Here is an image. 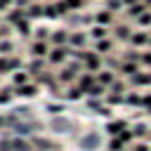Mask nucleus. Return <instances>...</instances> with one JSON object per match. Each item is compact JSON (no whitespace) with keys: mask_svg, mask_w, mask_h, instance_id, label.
I'll list each match as a JSON object with an SVG mask.
<instances>
[{"mask_svg":"<svg viewBox=\"0 0 151 151\" xmlns=\"http://www.w3.org/2000/svg\"><path fill=\"white\" fill-rule=\"evenodd\" d=\"M26 17H28L31 21H35V19H45V2H40V0H31L28 7H26Z\"/></svg>","mask_w":151,"mask_h":151,"instance_id":"13","label":"nucleus"},{"mask_svg":"<svg viewBox=\"0 0 151 151\" xmlns=\"http://www.w3.org/2000/svg\"><path fill=\"white\" fill-rule=\"evenodd\" d=\"M101 7H106L109 12H113V14H118L120 9H125L123 7V0H104V5Z\"/></svg>","mask_w":151,"mask_h":151,"instance_id":"37","label":"nucleus"},{"mask_svg":"<svg viewBox=\"0 0 151 151\" xmlns=\"http://www.w3.org/2000/svg\"><path fill=\"white\" fill-rule=\"evenodd\" d=\"M0 73L9 76V54H0Z\"/></svg>","mask_w":151,"mask_h":151,"instance_id":"42","label":"nucleus"},{"mask_svg":"<svg viewBox=\"0 0 151 151\" xmlns=\"http://www.w3.org/2000/svg\"><path fill=\"white\" fill-rule=\"evenodd\" d=\"M45 2H52V0H45Z\"/></svg>","mask_w":151,"mask_h":151,"instance_id":"51","label":"nucleus"},{"mask_svg":"<svg viewBox=\"0 0 151 151\" xmlns=\"http://www.w3.org/2000/svg\"><path fill=\"white\" fill-rule=\"evenodd\" d=\"M12 2H14V0H0V12H7V9L12 7Z\"/></svg>","mask_w":151,"mask_h":151,"instance_id":"46","label":"nucleus"},{"mask_svg":"<svg viewBox=\"0 0 151 151\" xmlns=\"http://www.w3.org/2000/svg\"><path fill=\"white\" fill-rule=\"evenodd\" d=\"M64 5H66L68 12H83L85 5H87V0H64Z\"/></svg>","mask_w":151,"mask_h":151,"instance_id":"36","label":"nucleus"},{"mask_svg":"<svg viewBox=\"0 0 151 151\" xmlns=\"http://www.w3.org/2000/svg\"><path fill=\"white\" fill-rule=\"evenodd\" d=\"M90 42H92V40H90V33H87L85 28H73L71 35H68V45L76 47V50H85Z\"/></svg>","mask_w":151,"mask_h":151,"instance_id":"4","label":"nucleus"},{"mask_svg":"<svg viewBox=\"0 0 151 151\" xmlns=\"http://www.w3.org/2000/svg\"><path fill=\"white\" fill-rule=\"evenodd\" d=\"M123 146H125V144L120 142V137H118V134L109 139V151H118V149H123Z\"/></svg>","mask_w":151,"mask_h":151,"instance_id":"41","label":"nucleus"},{"mask_svg":"<svg viewBox=\"0 0 151 151\" xmlns=\"http://www.w3.org/2000/svg\"><path fill=\"white\" fill-rule=\"evenodd\" d=\"M73 52H76V47H71V45H64V47H50V54H47V64H50V68H59V66H64V64L73 57Z\"/></svg>","mask_w":151,"mask_h":151,"instance_id":"1","label":"nucleus"},{"mask_svg":"<svg viewBox=\"0 0 151 151\" xmlns=\"http://www.w3.org/2000/svg\"><path fill=\"white\" fill-rule=\"evenodd\" d=\"M132 31H134V28H132L127 21H116V24L111 26V38H113L116 42H130Z\"/></svg>","mask_w":151,"mask_h":151,"instance_id":"2","label":"nucleus"},{"mask_svg":"<svg viewBox=\"0 0 151 151\" xmlns=\"http://www.w3.org/2000/svg\"><path fill=\"white\" fill-rule=\"evenodd\" d=\"M61 99H66V101H80V99H85V90L80 85L71 83V85H66V92H64Z\"/></svg>","mask_w":151,"mask_h":151,"instance_id":"17","label":"nucleus"},{"mask_svg":"<svg viewBox=\"0 0 151 151\" xmlns=\"http://www.w3.org/2000/svg\"><path fill=\"white\" fill-rule=\"evenodd\" d=\"M113 47H116V40H113L111 35H109V38H99V40H92V50H94L97 54H101V57L111 54Z\"/></svg>","mask_w":151,"mask_h":151,"instance_id":"6","label":"nucleus"},{"mask_svg":"<svg viewBox=\"0 0 151 151\" xmlns=\"http://www.w3.org/2000/svg\"><path fill=\"white\" fill-rule=\"evenodd\" d=\"M125 127H130V120H127V118H109V123H106L109 137H116V134L123 132Z\"/></svg>","mask_w":151,"mask_h":151,"instance_id":"14","label":"nucleus"},{"mask_svg":"<svg viewBox=\"0 0 151 151\" xmlns=\"http://www.w3.org/2000/svg\"><path fill=\"white\" fill-rule=\"evenodd\" d=\"M146 47H149V50H151V38H149V45H146Z\"/></svg>","mask_w":151,"mask_h":151,"instance_id":"50","label":"nucleus"},{"mask_svg":"<svg viewBox=\"0 0 151 151\" xmlns=\"http://www.w3.org/2000/svg\"><path fill=\"white\" fill-rule=\"evenodd\" d=\"M97 113H101L104 118H113V106H109V104H101V106L97 109Z\"/></svg>","mask_w":151,"mask_h":151,"instance_id":"43","label":"nucleus"},{"mask_svg":"<svg viewBox=\"0 0 151 151\" xmlns=\"http://www.w3.org/2000/svg\"><path fill=\"white\" fill-rule=\"evenodd\" d=\"M14 31H17L21 38H33V31H35V28H33V21L26 17V19H21L19 24H14Z\"/></svg>","mask_w":151,"mask_h":151,"instance_id":"21","label":"nucleus"},{"mask_svg":"<svg viewBox=\"0 0 151 151\" xmlns=\"http://www.w3.org/2000/svg\"><path fill=\"white\" fill-rule=\"evenodd\" d=\"M68 35H71V31L68 28H54L52 31V35H50V45L52 47H64V45H68Z\"/></svg>","mask_w":151,"mask_h":151,"instance_id":"11","label":"nucleus"},{"mask_svg":"<svg viewBox=\"0 0 151 151\" xmlns=\"http://www.w3.org/2000/svg\"><path fill=\"white\" fill-rule=\"evenodd\" d=\"M14 94H17V97H21V99H33V97H38V94H40V85L31 80V83H26V85L14 87Z\"/></svg>","mask_w":151,"mask_h":151,"instance_id":"7","label":"nucleus"},{"mask_svg":"<svg viewBox=\"0 0 151 151\" xmlns=\"http://www.w3.org/2000/svg\"><path fill=\"white\" fill-rule=\"evenodd\" d=\"M134 2H139V0H123V7H130V5H134Z\"/></svg>","mask_w":151,"mask_h":151,"instance_id":"47","label":"nucleus"},{"mask_svg":"<svg viewBox=\"0 0 151 151\" xmlns=\"http://www.w3.org/2000/svg\"><path fill=\"white\" fill-rule=\"evenodd\" d=\"M33 83H38L40 87H47V90H52L59 80H57V73H52L50 68H45L42 73H38V76H33Z\"/></svg>","mask_w":151,"mask_h":151,"instance_id":"10","label":"nucleus"},{"mask_svg":"<svg viewBox=\"0 0 151 151\" xmlns=\"http://www.w3.org/2000/svg\"><path fill=\"white\" fill-rule=\"evenodd\" d=\"M0 54H17V40L14 38H2L0 40Z\"/></svg>","mask_w":151,"mask_h":151,"instance_id":"30","label":"nucleus"},{"mask_svg":"<svg viewBox=\"0 0 151 151\" xmlns=\"http://www.w3.org/2000/svg\"><path fill=\"white\" fill-rule=\"evenodd\" d=\"M45 21H61V12L57 7V2H45Z\"/></svg>","mask_w":151,"mask_h":151,"instance_id":"25","label":"nucleus"},{"mask_svg":"<svg viewBox=\"0 0 151 151\" xmlns=\"http://www.w3.org/2000/svg\"><path fill=\"white\" fill-rule=\"evenodd\" d=\"M106 92H109V90H106L104 85H99V83H97V85H92V87L85 92V99H104V94H106Z\"/></svg>","mask_w":151,"mask_h":151,"instance_id":"29","label":"nucleus"},{"mask_svg":"<svg viewBox=\"0 0 151 151\" xmlns=\"http://www.w3.org/2000/svg\"><path fill=\"white\" fill-rule=\"evenodd\" d=\"M132 87H130V83H127V78H116L113 83H111V87H109V92H113V94H127Z\"/></svg>","mask_w":151,"mask_h":151,"instance_id":"23","label":"nucleus"},{"mask_svg":"<svg viewBox=\"0 0 151 151\" xmlns=\"http://www.w3.org/2000/svg\"><path fill=\"white\" fill-rule=\"evenodd\" d=\"M21 19H26V9H19V7H9L7 12H5V21L7 24H19Z\"/></svg>","mask_w":151,"mask_h":151,"instance_id":"24","label":"nucleus"},{"mask_svg":"<svg viewBox=\"0 0 151 151\" xmlns=\"http://www.w3.org/2000/svg\"><path fill=\"white\" fill-rule=\"evenodd\" d=\"M130 151H151V142H146V139H137V142L130 146Z\"/></svg>","mask_w":151,"mask_h":151,"instance_id":"39","label":"nucleus"},{"mask_svg":"<svg viewBox=\"0 0 151 151\" xmlns=\"http://www.w3.org/2000/svg\"><path fill=\"white\" fill-rule=\"evenodd\" d=\"M12 33H14V26L7 24V21H2V24H0V40H2V38H12Z\"/></svg>","mask_w":151,"mask_h":151,"instance_id":"40","label":"nucleus"},{"mask_svg":"<svg viewBox=\"0 0 151 151\" xmlns=\"http://www.w3.org/2000/svg\"><path fill=\"white\" fill-rule=\"evenodd\" d=\"M139 68H142V64H137V61H130V59H123L116 73H118L120 78H127V76H132V73H137Z\"/></svg>","mask_w":151,"mask_h":151,"instance_id":"19","label":"nucleus"},{"mask_svg":"<svg viewBox=\"0 0 151 151\" xmlns=\"http://www.w3.org/2000/svg\"><path fill=\"white\" fill-rule=\"evenodd\" d=\"M118 151H130V146H123V149H118Z\"/></svg>","mask_w":151,"mask_h":151,"instance_id":"48","label":"nucleus"},{"mask_svg":"<svg viewBox=\"0 0 151 151\" xmlns=\"http://www.w3.org/2000/svg\"><path fill=\"white\" fill-rule=\"evenodd\" d=\"M76 78H78V73H76L71 66H66V64H64V66H59V68H57V80H59V83L71 85V83H76Z\"/></svg>","mask_w":151,"mask_h":151,"instance_id":"16","label":"nucleus"},{"mask_svg":"<svg viewBox=\"0 0 151 151\" xmlns=\"http://www.w3.org/2000/svg\"><path fill=\"white\" fill-rule=\"evenodd\" d=\"M33 80V73L24 66V68H19V71H14V73H9V85L12 87H19V85H26V83H31Z\"/></svg>","mask_w":151,"mask_h":151,"instance_id":"9","label":"nucleus"},{"mask_svg":"<svg viewBox=\"0 0 151 151\" xmlns=\"http://www.w3.org/2000/svg\"><path fill=\"white\" fill-rule=\"evenodd\" d=\"M26 68H28L33 76H38V73H42L45 68H50V64H47V59H45V57H28Z\"/></svg>","mask_w":151,"mask_h":151,"instance_id":"15","label":"nucleus"},{"mask_svg":"<svg viewBox=\"0 0 151 151\" xmlns=\"http://www.w3.org/2000/svg\"><path fill=\"white\" fill-rule=\"evenodd\" d=\"M94 24H97V26H106V28H111V26L116 24V14L109 12L106 7H99V9L94 12Z\"/></svg>","mask_w":151,"mask_h":151,"instance_id":"8","label":"nucleus"},{"mask_svg":"<svg viewBox=\"0 0 151 151\" xmlns=\"http://www.w3.org/2000/svg\"><path fill=\"white\" fill-rule=\"evenodd\" d=\"M50 40H31V45H28V52H31V57H45L47 59V54H50Z\"/></svg>","mask_w":151,"mask_h":151,"instance_id":"12","label":"nucleus"},{"mask_svg":"<svg viewBox=\"0 0 151 151\" xmlns=\"http://www.w3.org/2000/svg\"><path fill=\"white\" fill-rule=\"evenodd\" d=\"M116 78H118V73H116V71H111V68H101V71H97V83H99V85H104L106 90L111 87V83H113Z\"/></svg>","mask_w":151,"mask_h":151,"instance_id":"22","label":"nucleus"},{"mask_svg":"<svg viewBox=\"0 0 151 151\" xmlns=\"http://www.w3.org/2000/svg\"><path fill=\"white\" fill-rule=\"evenodd\" d=\"M104 104H109V106H123V104H125V94L106 92V94H104Z\"/></svg>","mask_w":151,"mask_h":151,"instance_id":"33","label":"nucleus"},{"mask_svg":"<svg viewBox=\"0 0 151 151\" xmlns=\"http://www.w3.org/2000/svg\"><path fill=\"white\" fill-rule=\"evenodd\" d=\"M127 83L130 87L139 90V87H151V68H139L137 73L127 76Z\"/></svg>","mask_w":151,"mask_h":151,"instance_id":"3","label":"nucleus"},{"mask_svg":"<svg viewBox=\"0 0 151 151\" xmlns=\"http://www.w3.org/2000/svg\"><path fill=\"white\" fill-rule=\"evenodd\" d=\"M139 28H151V9H146V12H142L137 19H132Z\"/></svg>","mask_w":151,"mask_h":151,"instance_id":"35","label":"nucleus"},{"mask_svg":"<svg viewBox=\"0 0 151 151\" xmlns=\"http://www.w3.org/2000/svg\"><path fill=\"white\" fill-rule=\"evenodd\" d=\"M76 85H80V87L87 92L92 85H97V73H92V71H83V73L76 78Z\"/></svg>","mask_w":151,"mask_h":151,"instance_id":"20","label":"nucleus"},{"mask_svg":"<svg viewBox=\"0 0 151 151\" xmlns=\"http://www.w3.org/2000/svg\"><path fill=\"white\" fill-rule=\"evenodd\" d=\"M149 38H151V31L149 28H134L132 31V35H130V47H139V50H144L146 45H149Z\"/></svg>","mask_w":151,"mask_h":151,"instance_id":"5","label":"nucleus"},{"mask_svg":"<svg viewBox=\"0 0 151 151\" xmlns=\"http://www.w3.org/2000/svg\"><path fill=\"white\" fill-rule=\"evenodd\" d=\"M87 33H90V40H99V38H109L111 35V28H106V26H90L87 28Z\"/></svg>","mask_w":151,"mask_h":151,"instance_id":"27","label":"nucleus"},{"mask_svg":"<svg viewBox=\"0 0 151 151\" xmlns=\"http://www.w3.org/2000/svg\"><path fill=\"white\" fill-rule=\"evenodd\" d=\"M130 130H132V134H134V142H137V139H146V137H149V132H151V125H149L146 120H137V123H130Z\"/></svg>","mask_w":151,"mask_h":151,"instance_id":"18","label":"nucleus"},{"mask_svg":"<svg viewBox=\"0 0 151 151\" xmlns=\"http://www.w3.org/2000/svg\"><path fill=\"white\" fill-rule=\"evenodd\" d=\"M142 52H144V50H139V47H130V45H127V50L123 52V59H130V61L142 64Z\"/></svg>","mask_w":151,"mask_h":151,"instance_id":"31","label":"nucleus"},{"mask_svg":"<svg viewBox=\"0 0 151 151\" xmlns=\"http://www.w3.org/2000/svg\"><path fill=\"white\" fill-rule=\"evenodd\" d=\"M149 7H146V2L144 0H139V2H134V5H130V7H125V17L127 19H137L142 12H146Z\"/></svg>","mask_w":151,"mask_h":151,"instance_id":"26","label":"nucleus"},{"mask_svg":"<svg viewBox=\"0 0 151 151\" xmlns=\"http://www.w3.org/2000/svg\"><path fill=\"white\" fill-rule=\"evenodd\" d=\"M50 35H52V28L47 24H42V26H38L33 31V40H50Z\"/></svg>","mask_w":151,"mask_h":151,"instance_id":"34","label":"nucleus"},{"mask_svg":"<svg viewBox=\"0 0 151 151\" xmlns=\"http://www.w3.org/2000/svg\"><path fill=\"white\" fill-rule=\"evenodd\" d=\"M125 106H132V109H139L142 106V92L139 90H130L127 94H125Z\"/></svg>","mask_w":151,"mask_h":151,"instance_id":"28","label":"nucleus"},{"mask_svg":"<svg viewBox=\"0 0 151 151\" xmlns=\"http://www.w3.org/2000/svg\"><path fill=\"white\" fill-rule=\"evenodd\" d=\"M144 2H146V7H149V9H151V0H144Z\"/></svg>","mask_w":151,"mask_h":151,"instance_id":"49","label":"nucleus"},{"mask_svg":"<svg viewBox=\"0 0 151 151\" xmlns=\"http://www.w3.org/2000/svg\"><path fill=\"white\" fill-rule=\"evenodd\" d=\"M28 2H31V0H14V2H12V7H19V9H26V7H28Z\"/></svg>","mask_w":151,"mask_h":151,"instance_id":"45","label":"nucleus"},{"mask_svg":"<svg viewBox=\"0 0 151 151\" xmlns=\"http://www.w3.org/2000/svg\"><path fill=\"white\" fill-rule=\"evenodd\" d=\"M45 109H47V113H61V111H64V104H52V101H50Z\"/></svg>","mask_w":151,"mask_h":151,"instance_id":"44","label":"nucleus"},{"mask_svg":"<svg viewBox=\"0 0 151 151\" xmlns=\"http://www.w3.org/2000/svg\"><path fill=\"white\" fill-rule=\"evenodd\" d=\"M118 137H120V142H123L125 146H132V144H134V134H132L130 127H125L123 132H118Z\"/></svg>","mask_w":151,"mask_h":151,"instance_id":"38","label":"nucleus"},{"mask_svg":"<svg viewBox=\"0 0 151 151\" xmlns=\"http://www.w3.org/2000/svg\"><path fill=\"white\" fill-rule=\"evenodd\" d=\"M120 61H123V54H120V57H116V54L111 52V54H106V57H104V68H111V71H118V66H120Z\"/></svg>","mask_w":151,"mask_h":151,"instance_id":"32","label":"nucleus"}]
</instances>
